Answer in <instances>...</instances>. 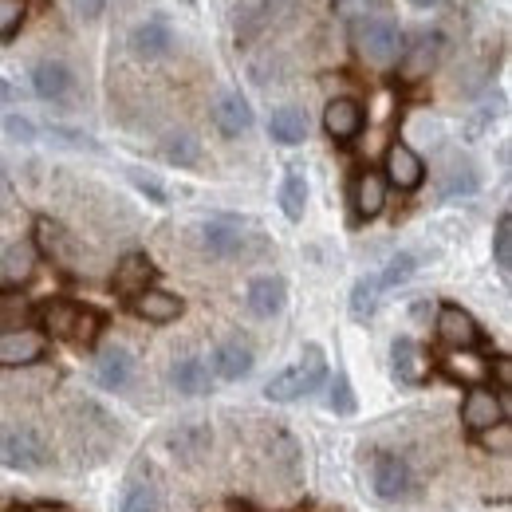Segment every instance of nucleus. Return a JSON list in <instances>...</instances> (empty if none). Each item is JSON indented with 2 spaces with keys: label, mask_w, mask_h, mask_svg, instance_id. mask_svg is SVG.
I'll list each match as a JSON object with an SVG mask.
<instances>
[{
  "label": "nucleus",
  "mask_w": 512,
  "mask_h": 512,
  "mask_svg": "<svg viewBox=\"0 0 512 512\" xmlns=\"http://www.w3.org/2000/svg\"><path fill=\"white\" fill-rule=\"evenodd\" d=\"M64 8L75 20H99L107 12V0H64Z\"/></svg>",
  "instance_id": "nucleus-40"
},
{
  "label": "nucleus",
  "mask_w": 512,
  "mask_h": 512,
  "mask_svg": "<svg viewBox=\"0 0 512 512\" xmlns=\"http://www.w3.org/2000/svg\"><path fill=\"white\" fill-rule=\"evenodd\" d=\"M386 193H390V186H386V178L379 170H371V166L359 170V174H355V186H351L355 217H359V221H375L386 209Z\"/></svg>",
  "instance_id": "nucleus-18"
},
{
  "label": "nucleus",
  "mask_w": 512,
  "mask_h": 512,
  "mask_svg": "<svg viewBox=\"0 0 512 512\" xmlns=\"http://www.w3.org/2000/svg\"><path fill=\"white\" fill-rule=\"evenodd\" d=\"M280 209L288 221H304V209H308V178L300 166H288L284 182H280Z\"/></svg>",
  "instance_id": "nucleus-28"
},
{
  "label": "nucleus",
  "mask_w": 512,
  "mask_h": 512,
  "mask_svg": "<svg viewBox=\"0 0 512 512\" xmlns=\"http://www.w3.org/2000/svg\"><path fill=\"white\" fill-rule=\"evenodd\" d=\"M323 379H327V355H323V347L308 343L304 355H300V363L284 367L272 383L264 386V394H268L272 402H296V398L316 394L323 386Z\"/></svg>",
  "instance_id": "nucleus-2"
},
{
  "label": "nucleus",
  "mask_w": 512,
  "mask_h": 512,
  "mask_svg": "<svg viewBox=\"0 0 512 512\" xmlns=\"http://www.w3.org/2000/svg\"><path fill=\"white\" fill-rule=\"evenodd\" d=\"M119 512H162V497L150 481H130Z\"/></svg>",
  "instance_id": "nucleus-35"
},
{
  "label": "nucleus",
  "mask_w": 512,
  "mask_h": 512,
  "mask_svg": "<svg viewBox=\"0 0 512 512\" xmlns=\"http://www.w3.org/2000/svg\"><path fill=\"white\" fill-rule=\"evenodd\" d=\"M276 8H280V0H241L237 4V20H233L237 40H253L260 32H268L272 20H276Z\"/></svg>",
  "instance_id": "nucleus-25"
},
{
  "label": "nucleus",
  "mask_w": 512,
  "mask_h": 512,
  "mask_svg": "<svg viewBox=\"0 0 512 512\" xmlns=\"http://www.w3.org/2000/svg\"><path fill=\"white\" fill-rule=\"evenodd\" d=\"M497 422H505V398L497 390H489V386H473L465 394V402H461V426L469 434H481V430H489Z\"/></svg>",
  "instance_id": "nucleus-12"
},
{
  "label": "nucleus",
  "mask_w": 512,
  "mask_h": 512,
  "mask_svg": "<svg viewBox=\"0 0 512 512\" xmlns=\"http://www.w3.org/2000/svg\"><path fill=\"white\" fill-rule=\"evenodd\" d=\"M477 170H473V162H465V158H453L446 170V182H442V197L453 201V197H469V193H477Z\"/></svg>",
  "instance_id": "nucleus-30"
},
{
  "label": "nucleus",
  "mask_w": 512,
  "mask_h": 512,
  "mask_svg": "<svg viewBox=\"0 0 512 512\" xmlns=\"http://www.w3.org/2000/svg\"><path fill=\"white\" fill-rule=\"evenodd\" d=\"M327 410H335V414H355V390H351V383H347V375H343V371H339V375H335V383H331Z\"/></svg>",
  "instance_id": "nucleus-39"
},
{
  "label": "nucleus",
  "mask_w": 512,
  "mask_h": 512,
  "mask_svg": "<svg viewBox=\"0 0 512 512\" xmlns=\"http://www.w3.org/2000/svg\"><path fill=\"white\" fill-rule=\"evenodd\" d=\"M36 253H44V256H52L56 264H67L71 260V249H75V241L67 237V229H60L56 221H48V217H40L36 221Z\"/></svg>",
  "instance_id": "nucleus-29"
},
{
  "label": "nucleus",
  "mask_w": 512,
  "mask_h": 512,
  "mask_svg": "<svg viewBox=\"0 0 512 512\" xmlns=\"http://www.w3.org/2000/svg\"><path fill=\"white\" fill-rule=\"evenodd\" d=\"M32 512H60V509H32Z\"/></svg>",
  "instance_id": "nucleus-46"
},
{
  "label": "nucleus",
  "mask_w": 512,
  "mask_h": 512,
  "mask_svg": "<svg viewBox=\"0 0 512 512\" xmlns=\"http://www.w3.org/2000/svg\"><path fill=\"white\" fill-rule=\"evenodd\" d=\"M489 375H497L501 390H509V386H512V363H509V359H497V363H489Z\"/></svg>",
  "instance_id": "nucleus-43"
},
{
  "label": "nucleus",
  "mask_w": 512,
  "mask_h": 512,
  "mask_svg": "<svg viewBox=\"0 0 512 512\" xmlns=\"http://www.w3.org/2000/svg\"><path fill=\"white\" fill-rule=\"evenodd\" d=\"M174 52V28L162 20V16H150L142 20L134 32H130V56L142 60V64H158Z\"/></svg>",
  "instance_id": "nucleus-10"
},
{
  "label": "nucleus",
  "mask_w": 512,
  "mask_h": 512,
  "mask_svg": "<svg viewBox=\"0 0 512 512\" xmlns=\"http://www.w3.org/2000/svg\"><path fill=\"white\" fill-rule=\"evenodd\" d=\"M162 158H166L170 166H178V170H193V166L201 162V142H197L193 134H170V138L162 142Z\"/></svg>",
  "instance_id": "nucleus-31"
},
{
  "label": "nucleus",
  "mask_w": 512,
  "mask_h": 512,
  "mask_svg": "<svg viewBox=\"0 0 512 512\" xmlns=\"http://www.w3.org/2000/svg\"><path fill=\"white\" fill-rule=\"evenodd\" d=\"M40 323H44V335H56L67 343H83L91 347L103 331V316L87 304H71V300H52L40 308Z\"/></svg>",
  "instance_id": "nucleus-3"
},
{
  "label": "nucleus",
  "mask_w": 512,
  "mask_h": 512,
  "mask_svg": "<svg viewBox=\"0 0 512 512\" xmlns=\"http://www.w3.org/2000/svg\"><path fill=\"white\" fill-rule=\"evenodd\" d=\"M493 264L501 276L512 272V213L497 217V233H493Z\"/></svg>",
  "instance_id": "nucleus-36"
},
{
  "label": "nucleus",
  "mask_w": 512,
  "mask_h": 512,
  "mask_svg": "<svg viewBox=\"0 0 512 512\" xmlns=\"http://www.w3.org/2000/svg\"><path fill=\"white\" fill-rule=\"evenodd\" d=\"M253 367H256V355L245 339H225V343H217V351H213V359H209V371H213L217 379H225V383L249 379Z\"/></svg>",
  "instance_id": "nucleus-15"
},
{
  "label": "nucleus",
  "mask_w": 512,
  "mask_h": 512,
  "mask_svg": "<svg viewBox=\"0 0 512 512\" xmlns=\"http://www.w3.org/2000/svg\"><path fill=\"white\" fill-rule=\"evenodd\" d=\"M379 174L386 178V186H394L398 193H414L426 182V162L410 142H390Z\"/></svg>",
  "instance_id": "nucleus-8"
},
{
  "label": "nucleus",
  "mask_w": 512,
  "mask_h": 512,
  "mask_svg": "<svg viewBox=\"0 0 512 512\" xmlns=\"http://www.w3.org/2000/svg\"><path fill=\"white\" fill-rule=\"evenodd\" d=\"M268 134L280 146H300L308 138V115L300 107H276L272 119H268Z\"/></svg>",
  "instance_id": "nucleus-26"
},
{
  "label": "nucleus",
  "mask_w": 512,
  "mask_h": 512,
  "mask_svg": "<svg viewBox=\"0 0 512 512\" xmlns=\"http://www.w3.org/2000/svg\"><path fill=\"white\" fill-rule=\"evenodd\" d=\"M4 130H8L12 138H20V142H32V138H36L32 119H24V115H4Z\"/></svg>",
  "instance_id": "nucleus-41"
},
{
  "label": "nucleus",
  "mask_w": 512,
  "mask_h": 512,
  "mask_svg": "<svg viewBox=\"0 0 512 512\" xmlns=\"http://www.w3.org/2000/svg\"><path fill=\"white\" fill-rule=\"evenodd\" d=\"M434 331H438V339L446 343L449 351H473V347H481V323L473 320L461 304H442Z\"/></svg>",
  "instance_id": "nucleus-9"
},
{
  "label": "nucleus",
  "mask_w": 512,
  "mask_h": 512,
  "mask_svg": "<svg viewBox=\"0 0 512 512\" xmlns=\"http://www.w3.org/2000/svg\"><path fill=\"white\" fill-rule=\"evenodd\" d=\"M245 245H249V225H245L241 217L221 213V217H209V221L201 225V249L209 256H217V260L241 256Z\"/></svg>",
  "instance_id": "nucleus-7"
},
{
  "label": "nucleus",
  "mask_w": 512,
  "mask_h": 512,
  "mask_svg": "<svg viewBox=\"0 0 512 512\" xmlns=\"http://www.w3.org/2000/svg\"><path fill=\"white\" fill-rule=\"evenodd\" d=\"M182 4H186V8H193V0H182Z\"/></svg>",
  "instance_id": "nucleus-47"
},
{
  "label": "nucleus",
  "mask_w": 512,
  "mask_h": 512,
  "mask_svg": "<svg viewBox=\"0 0 512 512\" xmlns=\"http://www.w3.org/2000/svg\"><path fill=\"white\" fill-rule=\"evenodd\" d=\"M213 123L225 138H241L253 130V107L241 91H225L217 103H213Z\"/></svg>",
  "instance_id": "nucleus-21"
},
{
  "label": "nucleus",
  "mask_w": 512,
  "mask_h": 512,
  "mask_svg": "<svg viewBox=\"0 0 512 512\" xmlns=\"http://www.w3.org/2000/svg\"><path fill=\"white\" fill-rule=\"evenodd\" d=\"M379 304H383V288H379V276H375V272L359 276V280H355V288H351V320H355V323L375 320Z\"/></svg>",
  "instance_id": "nucleus-27"
},
{
  "label": "nucleus",
  "mask_w": 512,
  "mask_h": 512,
  "mask_svg": "<svg viewBox=\"0 0 512 512\" xmlns=\"http://www.w3.org/2000/svg\"><path fill=\"white\" fill-rule=\"evenodd\" d=\"M371 489H375V497L386 501V505L406 501L414 493V469H410V461L398 457V453H375V461H371Z\"/></svg>",
  "instance_id": "nucleus-6"
},
{
  "label": "nucleus",
  "mask_w": 512,
  "mask_h": 512,
  "mask_svg": "<svg viewBox=\"0 0 512 512\" xmlns=\"http://www.w3.org/2000/svg\"><path fill=\"white\" fill-rule=\"evenodd\" d=\"M414 272H418V256H414V253H394L383 264V272H375V276H379V288H383V292H390V288L406 284Z\"/></svg>",
  "instance_id": "nucleus-34"
},
{
  "label": "nucleus",
  "mask_w": 512,
  "mask_h": 512,
  "mask_svg": "<svg viewBox=\"0 0 512 512\" xmlns=\"http://www.w3.org/2000/svg\"><path fill=\"white\" fill-rule=\"evenodd\" d=\"M44 351H48V339L36 327L0 331V367H32L44 359Z\"/></svg>",
  "instance_id": "nucleus-13"
},
{
  "label": "nucleus",
  "mask_w": 512,
  "mask_h": 512,
  "mask_svg": "<svg viewBox=\"0 0 512 512\" xmlns=\"http://www.w3.org/2000/svg\"><path fill=\"white\" fill-rule=\"evenodd\" d=\"M245 304H249V312L256 320H272L288 304V284L280 276H256L249 284V292H245Z\"/></svg>",
  "instance_id": "nucleus-22"
},
{
  "label": "nucleus",
  "mask_w": 512,
  "mask_h": 512,
  "mask_svg": "<svg viewBox=\"0 0 512 512\" xmlns=\"http://www.w3.org/2000/svg\"><path fill=\"white\" fill-rule=\"evenodd\" d=\"M170 383H174L178 394L197 398V394H209V386H213V371H209V363H205L201 355H186V359H178V363H174Z\"/></svg>",
  "instance_id": "nucleus-24"
},
{
  "label": "nucleus",
  "mask_w": 512,
  "mask_h": 512,
  "mask_svg": "<svg viewBox=\"0 0 512 512\" xmlns=\"http://www.w3.org/2000/svg\"><path fill=\"white\" fill-rule=\"evenodd\" d=\"M363 123H367V111H363V103L351 99V95H339V99H331V103L323 107V130H327V138H335V142H355Z\"/></svg>",
  "instance_id": "nucleus-14"
},
{
  "label": "nucleus",
  "mask_w": 512,
  "mask_h": 512,
  "mask_svg": "<svg viewBox=\"0 0 512 512\" xmlns=\"http://www.w3.org/2000/svg\"><path fill=\"white\" fill-rule=\"evenodd\" d=\"M130 312L138 316V320L146 323H174L186 316V300L182 296H174V292H162V288H146L142 296H134L130 300Z\"/></svg>",
  "instance_id": "nucleus-19"
},
{
  "label": "nucleus",
  "mask_w": 512,
  "mask_h": 512,
  "mask_svg": "<svg viewBox=\"0 0 512 512\" xmlns=\"http://www.w3.org/2000/svg\"><path fill=\"white\" fill-rule=\"evenodd\" d=\"M28 320H32L28 296H20V292H0V331L28 327Z\"/></svg>",
  "instance_id": "nucleus-33"
},
{
  "label": "nucleus",
  "mask_w": 512,
  "mask_h": 512,
  "mask_svg": "<svg viewBox=\"0 0 512 512\" xmlns=\"http://www.w3.org/2000/svg\"><path fill=\"white\" fill-rule=\"evenodd\" d=\"M477 442H481V449H485V453L509 457V453H512V426H509V422H497V426L481 430V434H477Z\"/></svg>",
  "instance_id": "nucleus-37"
},
{
  "label": "nucleus",
  "mask_w": 512,
  "mask_h": 512,
  "mask_svg": "<svg viewBox=\"0 0 512 512\" xmlns=\"http://www.w3.org/2000/svg\"><path fill=\"white\" fill-rule=\"evenodd\" d=\"M32 91L44 103H67L75 95V71L64 60H40L32 67Z\"/></svg>",
  "instance_id": "nucleus-16"
},
{
  "label": "nucleus",
  "mask_w": 512,
  "mask_h": 512,
  "mask_svg": "<svg viewBox=\"0 0 512 512\" xmlns=\"http://www.w3.org/2000/svg\"><path fill=\"white\" fill-rule=\"evenodd\" d=\"M390 367H394V379L402 386H422L430 379V371H434L426 347H422L418 339H410V335H398V339H394V347H390Z\"/></svg>",
  "instance_id": "nucleus-11"
},
{
  "label": "nucleus",
  "mask_w": 512,
  "mask_h": 512,
  "mask_svg": "<svg viewBox=\"0 0 512 512\" xmlns=\"http://www.w3.org/2000/svg\"><path fill=\"white\" fill-rule=\"evenodd\" d=\"M8 209V182H4V174H0V213Z\"/></svg>",
  "instance_id": "nucleus-45"
},
{
  "label": "nucleus",
  "mask_w": 512,
  "mask_h": 512,
  "mask_svg": "<svg viewBox=\"0 0 512 512\" xmlns=\"http://www.w3.org/2000/svg\"><path fill=\"white\" fill-rule=\"evenodd\" d=\"M36 260H40V253H36V245L32 241H20V245H12L8 253H4V276L16 284V280H28L32 272H36Z\"/></svg>",
  "instance_id": "nucleus-32"
},
{
  "label": "nucleus",
  "mask_w": 512,
  "mask_h": 512,
  "mask_svg": "<svg viewBox=\"0 0 512 512\" xmlns=\"http://www.w3.org/2000/svg\"><path fill=\"white\" fill-rule=\"evenodd\" d=\"M438 367H442L446 379L469 386V390H473V386H485L493 379V375H489V359H485L477 347H473V351H449Z\"/></svg>",
  "instance_id": "nucleus-23"
},
{
  "label": "nucleus",
  "mask_w": 512,
  "mask_h": 512,
  "mask_svg": "<svg viewBox=\"0 0 512 512\" xmlns=\"http://www.w3.org/2000/svg\"><path fill=\"white\" fill-rule=\"evenodd\" d=\"M130 379H134V355L119 343L103 347L99 359H95V383L103 390H127Z\"/></svg>",
  "instance_id": "nucleus-20"
},
{
  "label": "nucleus",
  "mask_w": 512,
  "mask_h": 512,
  "mask_svg": "<svg viewBox=\"0 0 512 512\" xmlns=\"http://www.w3.org/2000/svg\"><path fill=\"white\" fill-rule=\"evenodd\" d=\"M442 56H446V36L438 28H422V32H414V40L402 44L398 75L406 83H418V79H426L434 67L442 64Z\"/></svg>",
  "instance_id": "nucleus-5"
},
{
  "label": "nucleus",
  "mask_w": 512,
  "mask_h": 512,
  "mask_svg": "<svg viewBox=\"0 0 512 512\" xmlns=\"http://www.w3.org/2000/svg\"><path fill=\"white\" fill-rule=\"evenodd\" d=\"M130 178H134V186H138V190H142V193H150V197H154L158 205L166 201V190H162V186H158L154 178H146V174H138V170H130Z\"/></svg>",
  "instance_id": "nucleus-42"
},
{
  "label": "nucleus",
  "mask_w": 512,
  "mask_h": 512,
  "mask_svg": "<svg viewBox=\"0 0 512 512\" xmlns=\"http://www.w3.org/2000/svg\"><path fill=\"white\" fill-rule=\"evenodd\" d=\"M0 461L20 473H40L52 465V446L36 426H0Z\"/></svg>",
  "instance_id": "nucleus-4"
},
{
  "label": "nucleus",
  "mask_w": 512,
  "mask_h": 512,
  "mask_svg": "<svg viewBox=\"0 0 512 512\" xmlns=\"http://www.w3.org/2000/svg\"><path fill=\"white\" fill-rule=\"evenodd\" d=\"M402 44H406V36H402V28H398V16H394L386 4H379L375 12H359V16L351 20V48H355V56H359L363 64L375 67V71L398 67Z\"/></svg>",
  "instance_id": "nucleus-1"
},
{
  "label": "nucleus",
  "mask_w": 512,
  "mask_h": 512,
  "mask_svg": "<svg viewBox=\"0 0 512 512\" xmlns=\"http://www.w3.org/2000/svg\"><path fill=\"white\" fill-rule=\"evenodd\" d=\"M154 276H158V268H154V260L146 253H127L119 264H115V276H111V288L119 292V296H142L146 288H154Z\"/></svg>",
  "instance_id": "nucleus-17"
},
{
  "label": "nucleus",
  "mask_w": 512,
  "mask_h": 512,
  "mask_svg": "<svg viewBox=\"0 0 512 512\" xmlns=\"http://www.w3.org/2000/svg\"><path fill=\"white\" fill-rule=\"evenodd\" d=\"M28 16V0H0V40L16 36Z\"/></svg>",
  "instance_id": "nucleus-38"
},
{
  "label": "nucleus",
  "mask_w": 512,
  "mask_h": 512,
  "mask_svg": "<svg viewBox=\"0 0 512 512\" xmlns=\"http://www.w3.org/2000/svg\"><path fill=\"white\" fill-rule=\"evenodd\" d=\"M12 99H16V87H12V83H8L4 75H0V107H8Z\"/></svg>",
  "instance_id": "nucleus-44"
}]
</instances>
